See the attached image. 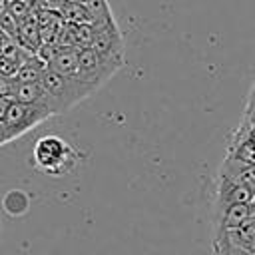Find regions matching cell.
Returning <instances> with one entry per match:
<instances>
[{
	"label": "cell",
	"instance_id": "5bb4252c",
	"mask_svg": "<svg viewBox=\"0 0 255 255\" xmlns=\"http://www.w3.org/2000/svg\"><path fill=\"white\" fill-rule=\"evenodd\" d=\"M255 108V86H253V90H251V98H249V110H253Z\"/></svg>",
	"mask_w": 255,
	"mask_h": 255
},
{
	"label": "cell",
	"instance_id": "7c38bea8",
	"mask_svg": "<svg viewBox=\"0 0 255 255\" xmlns=\"http://www.w3.org/2000/svg\"><path fill=\"white\" fill-rule=\"evenodd\" d=\"M10 141H12V137H10V133H8V129H6V126H4V122L0 120V145L10 143Z\"/></svg>",
	"mask_w": 255,
	"mask_h": 255
},
{
	"label": "cell",
	"instance_id": "3957f363",
	"mask_svg": "<svg viewBox=\"0 0 255 255\" xmlns=\"http://www.w3.org/2000/svg\"><path fill=\"white\" fill-rule=\"evenodd\" d=\"M124 66V60H114V58H106L102 54H98L96 50L88 48H80L78 54V78L82 82H86L88 86H92L96 92Z\"/></svg>",
	"mask_w": 255,
	"mask_h": 255
},
{
	"label": "cell",
	"instance_id": "277c9868",
	"mask_svg": "<svg viewBox=\"0 0 255 255\" xmlns=\"http://www.w3.org/2000/svg\"><path fill=\"white\" fill-rule=\"evenodd\" d=\"M50 116L52 114L42 106H30V104H22V102L12 100L8 106L6 118H4V126H6V129L14 141L20 135H24L26 131L34 129L38 124L46 122Z\"/></svg>",
	"mask_w": 255,
	"mask_h": 255
},
{
	"label": "cell",
	"instance_id": "9a60e30c",
	"mask_svg": "<svg viewBox=\"0 0 255 255\" xmlns=\"http://www.w3.org/2000/svg\"><path fill=\"white\" fill-rule=\"evenodd\" d=\"M68 2H74V4H86L88 0H68Z\"/></svg>",
	"mask_w": 255,
	"mask_h": 255
},
{
	"label": "cell",
	"instance_id": "ba28073f",
	"mask_svg": "<svg viewBox=\"0 0 255 255\" xmlns=\"http://www.w3.org/2000/svg\"><path fill=\"white\" fill-rule=\"evenodd\" d=\"M78 54L80 48L76 46H56L48 62V70L64 76H78Z\"/></svg>",
	"mask_w": 255,
	"mask_h": 255
},
{
	"label": "cell",
	"instance_id": "4fadbf2b",
	"mask_svg": "<svg viewBox=\"0 0 255 255\" xmlns=\"http://www.w3.org/2000/svg\"><path fill=\"white\" fill-rule=\"evenodd\" d=\"M10 98H0V120L4 122V118H6V112H8V106H10Z\"/></svg>",
	"mask_w": 255,
	"mask_h": 255
},
{
	"label": "cell",
	"instance_id": "9c48e42d",
	"mask_svg": "<svg viewBox=\"0 0 255 255\" xmlns=\"http://www.w3.org/2000/svg\"><path fill=\"white\" fill-rule=\"evenodd\" d=\"M12 100L30 104V106H42L50 112V98H48V92L42 86V82H16Z\"/></svg>",
	"mask_w": 255,
	"mask_h": 255
},
{
	"label": "cell",
	"instance_id": "8fae6325",
	"mask_svg": "<svg viewBox=\"0 0 255 255\" xmlns=\"http://www.w3.org/2000/svg\"><path fill=\"white\" fill-rule=\"evenodd\" d=\"M14 88H16V80L10 76H2L0 74V98H10L14 96Z\"/></svg>",
	"mask_w": 255,
	"mask_h": 255
},
{
	"label": "cell",
	"instance_id": "30bf717a",
	"mask_svg": "<svg viewBox=\"0 0 255 255\" xmlns=\"http://www.w3.org/2000/svg\"><path fill=\"white\" fill-rule=\"evenodd\" d=\"M46 70H48V64L44 60H40L34 54H28L26 60L22 62V66L18 68L14 80L16 82H42Z\"/></svg>",
	"mask_w": 255,
	"mask_h": 255
},
{
	"label": "cell",
	"instance_id": "52a82bcc",
	"mask_svg": "<svg viewBox=\"0 0 255 255\" xmlns=\"http://www.w3.org/2000/svg\"><path fill=\"white\" fill-rule=\"evenodd\" d=\"M251 217H255V203H237V205L219 207L217 231H235Z\"/></svg>",
	"mask_w": 255,
	"mask_h": 255
},
{
	"label": "cell",
	"instance_id": "5b68a950",
	"mask_svg": "<svg viewBox=\"0 0 255 255\" xmlns=\"http://www.w3.org/2000/svg\"><path fill=\"white\" fill-rule=\"evenodd\" d=\"M90 48L106 58L124 60V42H122V32H120L118 24L112 22V24L94 26V38H92Z\"/></svg>",
	"mask_w": 255,
	"mask_h": 255
},
{
	"label": "cell",
	"instance_id": "8992f818",
	"mask_svg": "<svg viewBox=\"0 0 255 255\" xmlns=\"http://www.w3.org/2000/svg\"><path fill=\"white\" fill-rule=\"evenodd\" d=\"M237 203H255V187L251 183H243L231 177L221 175L219 191H217V205H237Z\"/></svg>",
	"mask_w": 255,
	"mask_h": 255
},
{
	"label": "cell",
	"instance_id": "7a4b0ae2",
	"mask_svg": "<svg viewBox=\"0 0 255 255\" xmlns=\"http://www.w3.org/2000/svg\"><path fill=\"white\" fill-rule=\"evenodd\" d=\"M34 165L48 175H66L76 163L74 147L58 135H44L36 141L32 151Z\"/></svg>",
	"mask_w": 255,
	"mask_h": 255
},
{
	"label": "cell",
	"instance_id": "6da1fadb",
	"mask_svg": "<svg viewBox=\"0 0 255 255\" xmlns=\"http://www.w3.org/2000/svg\"><path fill=\"white\" fill-rule=\"evenodd\" d=\"M42 86L48 92L52 116L70 112L74 106H78L80 102H84L86 98H90L96 92L92 86L82 82L78 76H64V74H58L52 70H46V74L42 78Z\"/></svg>",
	"mask_w": 255,
	"mask_h": 255
}]
</instances>
